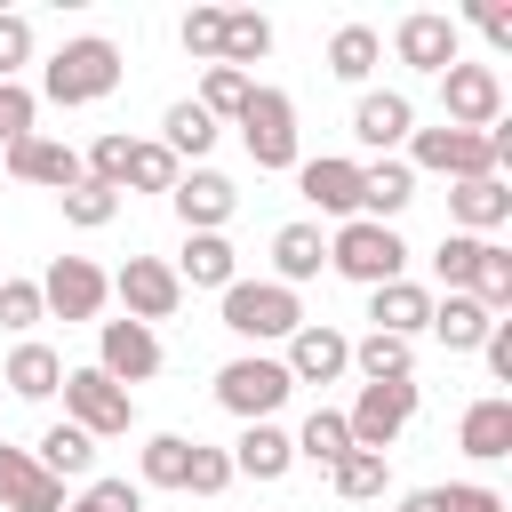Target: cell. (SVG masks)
Wrapping results in <instances>:
<instances>
[{
  "instance_id": "f907efd6",
  "label": "cell",
  "mask_w": 512,
  "mask_h": 512,
  "mask_svg": "<svg viewBox=\"0 0 512 512\" xmlns=\"http://www.w3.org/2000/svg\"><path fill=\"white\" fill-rule=\"evenodd\" d=\"M392 512H440V504H432V488H408V496H400Z\"/></svg>"
},
{
  "instance_id": "1f68e13d",
  "label": "cell",
  "mask_w": 512,
  "mask_h": 512,
  "mask_svg": "<svg viewBox=\"0 0 512 512\" xmlns=\"http://www.w3.org/2000/svg\"><path fill=\"white\" fill-rule=\"evenodd\" d=\"M288 440H296V456H312L320 472H328L336 456H352V432H344V408H312V416H304V424H296Z\"/></svg>"
},
{
  "instance_id": "ac0fdd59",
  "label": "cell",
  "mask_w": 512,
  "mask_h": 512,
  "mask_svg": "<svg viewBox=\"0 0 512 512\" xmlns=\"http://www.w3.org/2000/svg\"><path fill=\"white\" fill-rule=\"evenodd\" d=\"M296 192L320 208V216H360V160H296Z\"/></svg>"
},
{
  "instance_id": "8d00e7d4",
  "label": "cell",
  "mask_w": 512,
  "mask_h": 512,
  "mask_svg": "<svg viewBox=\"0 0 512 512\" xmlns=\"http://www.w3.org/2000/svg\"><path fill=\"white\" fill-rule=\"evenodd\" d=\"M184 464H192V440H184V432H152L144 456H136L144 488H184Z\"/></svg>"
},
{
  "instance_id": "6da1fadb",
  "label": "cell",
  "mask_w": 512,
  "mask_h": 512,
  "mask_svg": "<svg viewBox=\"0 0 512 512\" xmlns=\"http://www.w3.org/2000/svg\"><path fill=\"white\" fill-rule=\"evenodd\" d=\"M120 88V48L104 40V32H80V40H64L56 56H48V72H40V96L48 104H104Z\"/></svg>"
},
{
  "instance_id": "7dc6e473",
  "label": "cell",
  "mask_w": 512,
  "mask_h": 512,
  "mask_svg": "<svg viewBox=\"0 0 512 512\" xmlns=\"http://www.w3.org/2000/svg\"><path fill=\"white\" fill-rule=\"evenodd\" d=\"M432 504L440 512H504V496L480 488V480H448V488H432Z\"/></svg>"
},
{
  "instance_id": "5b68a950",
  "label": "cell",
  "mask_w": 512,
  "mask_h": 512,
  "mask_svg": "<svg viewBox=\"0 0 512 512\" xmlns=\"http://www.w3.org/2000/svg\"><path fill=\"white\" fill-rule=\"evenodd\" d=\"M288 392H296V384H288V368H280L272 352H240V360L216 368V400H224L240 424H272V408H280Z\"/></svg>"
},
{
  "instance_id": "4fadbf2b",
  "label": "cell",
  "mask_w": 512,
  "mask_h": 512,
  "mask_svg": "<svg viewBox=\"0 0 512 512\" xmlns=\"http://www.w3.org/2000/svg\"><path fill=\"white\" fill-rule=\"evenodd\" d=\"M112 296L128 304V320H176V304H184V280L160 264V256H128L120 272H112Z\"/></svg>"
},
{
  "instance_id": "7bdbcfd3",
  "label": "cell",
  "mask_w": 512,
  "mask_h": 512,
  "mask_svg": "<svg viewBox=\"0 0 512 512\" xmlns=\"http://www.w3.org/2000/svg\"><path fill=\"white\" fill-rule=\"evenodd\" d=\"M184 56H200V64L224 56V8H192L184 16Z\"/></svg>"
},
{
  "instance_id": "836d02e7",
  "label": "cell",
  "mask_w": 512,
  "mask_h": 512,
  "mask_svg": "<svg viewBox=\"0 0 512 512\" xmlns=\"http://www.w3.org/2000/svg\"><path fill=\"white\" fill-rule=\"evenodd\" d=\"M256 56H272V24H264L256 8H224V56H216V64L248 72Z\"/></svg>"
},
{
  "instance_id": "277c9868",
  "label": "cell",
  "mask_w": 512,
  "mask_h": 512,
  "mask_svg": "<svg viewBox=\"0 0 512 512\" xmlns=\"http://www.w3.org/2000/svg\"><path fill=\"white\" fill-rule=\"evenodd\" d=\"M64 424H80L88 440H120L136 424V392H120L104 368H64Z\"/></svg>"
},
{
  "instance_id": "4316f807",
  "label": "cell",
  "mask_w": 512,
  "mask_h": 512,
  "mask_svg": "<svg viewBox=\"0 0 512 512\" xmlns=\"http://www.w3.org/2000/svg\"><path fill=\"white\" fill-rule=\"evenodd\" d=\"M0 384L16 392V400H56V384H64V352H48V344H16L8 352V368H0Z\"/></svg>"
},
{
  "instance_id": "3957f363",
  "label": "cell",
  "mask_w": 512,
  "mask_h": 512,
  "mask_svg": "<svg viewBox=\"0 0 512 512\" xmlns=\"http://www.w3.org/2000/svg\"><path fill=\"white\" fill-rule=\"evenodd\" d=\"M224 328H232L240 344H288V336L304 328V304H296V288H280V280H232V288H224Z\"/></svg>"
},
{
  "instance_id": "44dd1931",
  "label": "cell",
  "mask_w": 512,
  "mask_h": 512,
  "mask_svg": "<svg viewBox=\"0 0 512 512\" xmlns=\"http://www.w3.org/2000/svg\"><path fill=\"white\" fill-rule=\"evenodd\" d=\"M168 272H176L184 288H216V296H224V288L240 280V256H232L224 232H184V256H176Z\"/></svg>"
},
{
  "instance_id": "f1b7e54d",
  "label": "cell",
  "mask_w": 512,
  "mask_h": 512,
  "mask_svg": "<svg viewBox=\"0 0 512 512\" xmlns=\"http://www.w3.org/2000/svg\"><path fill=\"white\" fill-rule=\"evenodd\" d=\"M424 328H432V336H440V344H448V352H480V344H488V328H496V320H488V312H480V304H472V296H440V304H432V320H424Z\"/></svg>"
},
{
  "instance_id": "d6a6232c",
  "label": "cell",
  "mask_w": 512,
  "mask_h": 512,
  "mask_svg": "<svg viewBox=\"0 0 512 512\" xmlns=\"http://www.w3.org/2000/svg\"><path fill=\"white\" fill-rule=\"evenodd\" d=\"M328 480H336V496H344V504H368V496H384V480H392V456H376V448H352V456H336V464H328Z\"/></svg>"
},
{
  "instance_id": "d4e9b609",
  "label": "cell",
  "mask_w": 512,
  "mask_h": 512,
  "mask_svg": "<svg viewBox=\"0 0 512 512\" xmlns=\"http://www.w3.org/2000/svg\"><path fill=\"white\" fill-rule=\"evenodd\" d=\"M224 456H232V472H240V480H280V472L296 464V440H288L280 424H248Z\"/></svg>"
},
{
  "instance_id": "30bf717a",
  "label": "cell",
  "mask_w": 512,
  "mask_h": 512,
  "mask_svg": "<svg viewBox=\"0 0 512 512\" xmlns=\"http://www.w3.org/2000/svg\"><path fill=\"white\" fill-rule=\"evenodd\" d=\"M440 128H496L504 120V80H496V64H448L440 72Z\"/></svg>"
},
{
  "instance_id": "484cf974",
  "label": "cell",
  "mask_w": 512,
  "mask_h": 512,
  "mask_svg": "<svg viewBox=\"0 0 512 512\" xmlns=\"http://www.w3.org/2000/svg\"><path fill=\"white\" fill-rule=\"evenodd\" d=\"M408 200H416V168H408V160H376V168H360V216H368V224H392Z\"/></svg>"
},
{
  "instance_id": "8fae6325",
  "label": "cell",
  "mask_w": 512,
  "mask_h": 512,
  "mask_svg": "<svg viewBox=\"0 0 512 512\" xmlns=\"http://www.w3.org/2000/svg\"><path fill=\"white\" fill-rule=\"evenodd\" d=\"M96 368L128 392V384H152L160 376V336L144 320H96Z\"/></svg>"
},
{
  "instance_id": "e0dca14e",
  "label": "cell",
  "mask_w": 512,
  "mask_h": 512,
  "mask_svg": "<svg viewBox=\"0 0 512 512\" xmlns=\"http://www.w3.org/2000/svg\"><path fill=\"white\" fill-rule=\"evenodd\" d=\"M0 512H64V480H48L32 448H8V440H0Z\"/></svg>"
},
{
  "instance_id": "bcb514c9",
  "label": "cell",
  "mask_w": 512,
  "mask_h": 512,
  "mask_svg": "<svg viewBox=\"0 0 512 512\" xmlns=\"http://www.w3.org/2000/svg\"><path fill=\"white\" fill-rule=\"evenodd\" d=\"M32 112H40V96H32L24 80H0V144L32 136Z\"/></svg>"
},
{
  "instance_id": "ffe728a7",
  "label": "cell",
  "mask_w": 512,
  "mask_h": 512,
  "mask_svg": "<svg viewBox=\"0 0 512 512\" xmlns=\"http://www.w3.org/2000/svg\"><path fill=\"white\" fill-rule=\"evenodd\" d=\"M408 128H416V104H408L400 88H368V96L352 104V136H360L368 152H392V144H408Z\"/></svg>"
},
{
  "instance_id": "4dcf8cb0",
  "label": "cell",
  "mask_w": 512,
  "mask_h": 512,
  "mask_svg": "<svg viewBox=\"0 0 512 512\" xmlns=\"http://www.w3.org/2000/svg\"><path fill=\"white\" fill-rule=\"evenodd\" d=\"M352 368H360V384H400V376H416V344L368 328V336L352 344Z\"/></svg>"
},
{
  "instance_id": "f546056e",
  "label": "cell",
  "mask_w": 512,
  "mask_h": 512,
  "mask_svg": "<svg viewBox=\"0 0 512 512\" xmlns=\"http://www.w3.org/2000/svg\"><path fill=\"white\" fill-rule=\"evenodd\" d=\"M376 64H384V32H376V24H344V32L328 40V72H336V80L360 88Z\"/></svg>"
},
{
  "instance_id": "ab89813d",
  "label": "cell",
  "mask_w": 512,
  "mask_h": 512,
  "mask_svg": "<svg viewBox=\"0 0 512 512\" xmlns=\"http://www.w3.org/2000/svg\"><path fill=\"white\" fill-rule=\"evenodd\" d=\"M56 200H64V224H80V232H96V224L120 216V192H112V184H88V176H80L72 192H56Z\"/></svg>"
},
{
  "instance_id": "52a82bcc",
  "label": "cell",
  "mask_w": 512,
  "mask_h": 512,
  "mask_svg": "<svg viewBox=\"0 0 512 512\" xmlns=\"http://www.w3.org/2000/svg\"><path fill=\"white\" fill-rule=\"evenodd\" d=\"M408 168L472 184V176H496V144H488V128L480 136L472 128H408Z\"/></svg>"
},
{
  "instance_id": "2e32d148",
  "label": "cell",
  "mask_w": 512,
  "mask_h": 512,
  "mask_svg": "<svg viewBox=\"0 0 512 512\" xmlns=\"http://www.w3.org/2000/svg\"><path fill=\"white\" fill-rule=\"evenodd\" d=\"M8 176H16V184L72 192V184H80V152H72L64 136H40V128H32V136H16V144H8Z\"/></svg>"
},
{
  "instance_id": "603a6c76",
  "label": "cell",
  "mask_w": 512,
  "mask_h": 512,
  "mask_svg": "<svg viewBox=\"0 0 512 512\" xmlns=\"http://www.w3.org/2000/svg\"><path fill=\"white\" fill-rule=\"evenodd\" d=\"M320 264H328V232H320V224H280V232H272V280H280V288L320 280Z\"/></svg>"
},
{
  "instance_id": "8992f818",
  "label": "cell",
  "mask_w": 512,
  "mask_h": 512,
  "mask_svg": "<svg viewBox=\"0 0 512 512\" xmlns=\"http://www.w3.org/2000/svg\"><path fill=\"white\" fill-rule=\"evenodd\" d=\"M232 128H240L256 168H296V104H288V88H248Z\"/></svg>"
},
{
  "instance_id": "f35d334b",
  "label": "cell",
  "mask_w": 512,
  "mask_h": 512,
  "mask_svg": "<svg viewBox=\"0 0 512 512\" xmlns=\"http://www.w3.org/2000/svg\"><path fill=\"white\" fill-rule=\"evenodd\" d=\"M176 176H184V160H176L168 144H136V152H128V184H136V192H176ZM128 184H120V192H128Z\"/></svg>"
},
{
  "instance_id": "f6af8a7d",
  "label": "cell",
  "mask_w": 512,
  "mask_h": 512,
  "mask_svg": "<svg viewBox=\"0 0 512 512\" xmlns=\"http://www.w3.org/2000/svg\"><path fill=\"white\" fill-rule=\"evenodd\" d=\"M24 64H32V16L0 8V80H16Z\"/></svg>"
},
{
  "instance_id": "74e56055",
  "label": "cell",
  "mask_w": 512,
  "mask_h": 512,
  "mask_svg": "<svg viewBox=\"0 0 512 512\" xmlns=\"http://www.w3.org/2000/svg\"><path fill=\"white\" fill-rule=\"evenodd\" d=\"M248 88H256V72H232V64H208V80H200V112L208 120H240V104H248Z\"/></svg>"
},
{
  "instance_id": "7a4b0ae2",
  "label": "cell",
  "mask_w": 512,
  "mask_h": 512,
  "mask_svg": "<svg viewBox=\"0 0 512 512\" xmlns=\"http://www.w3.org/2000/svg\"><path fill=\"white\" fill-rule=\"evenodd\" d=\"M328 272H344V280H360V288H384V280L408 272V240H400L392 224L352 216V224L328 232Z\"/></svg>"
},
{
  "instance_id": "e575fe53",
  "label": "cell",
  "mask_w": 512,
  "mask_h": 512,
  "mask_svg": "<svg viewBox=\"0 0 512 512\" xmlns=\"http://www.w3.org/2000/svg\"><path fill=\"white\" fill-rule=\"evenodd\" d=\"M160 128H168L160 144H168L176 160H208V144H216V120H208L192 96H184V104H168V120H160Z\"/></svg>"
},
{
  "instance_id": "83f0119b",
  "label": "cell",
  "mask_w": 512,
  "mask_h": 512,
  "mask_svg": "<svg viewBox=\"0 0 512 512\" xmlns=\"http://www.w3.org/2000/svg\"><path fill=\"white\" fill-rule=\"evenodd\" d=\"M32 464H40L48 480H88V464H96V440H88L80 424H48V432H40V448H32Z\"/></svg>"
},
{
  "instance_id": "681fc988",
  "label": "cell",
  "mask_w": 512,
  "mask_h": 512,
  "mask_svg": "<svg viewBox=\"0 0 512 512\" xmlns=\"http://www.w3.org/2000/svg\"><path fill=\"white\" fill-rule=\"evenodd\" d=\"M480 352H488V376H496V384H512V320H496Z\"/></svg>"
},
{
  "instance_id": "d6986e66",
  "label": "cell",
  "mask_w": 512,
  "mask_h": 512,
  "mask_svg": "<svg viewBox=\"0 0 512 512\" xmlns=\"http://www.w3.org/2000/svg\"><path fill=\"white\" fill-rule=\"evenodd\" d=\"M496 224H512V184H504V176H472V184H456V192H448V232L488 240Z\"/></svg>"
},
{
  "instance_id": "7c38bea8",
  "label": "cell",
  "mask_w": 512,
  "mask_h": 512,
  "mask_svg": "<svg viewBox=\"0 0 512 512\" xmlns=\"http://www.w3.org/2000/svg\"><path fill=\"white\" fill-rule=\"evenodd\" d=\"M104 296H112V272H96L88 256H56V264L40 272V304H48L56 320H96Z\"/></svg>"
},
{
  "instance_id": "9c48e42d",
  "label": "cell",
  "mask_w": 512,
  "mask_h": 512,
  "mask_svg": "<svg viewBox=\"0 0 512 512\" xmlns=\"http://www.w3.org/2000/svg\"><path fill=\"white\" fill-rule=\"evenodd\" d=\"M392 56L440 80L448 64H464V24H456V16H440V8H408V16L392 24Z\"/></svg>"
},
{
  "instance_id": "ba28073f",
  "label": "cell",
  "mask_w": 512,
  "mask_h": 512,
  "mask_svg": "<svg viewBox=\"0 0 512 512\" xmlns=\"http://www.w3.org/2000/svg\"><path fill=\"white\" fill-rule=\"evenodd\" d=\"M408 416H416V376H400V384H360V400L344 408V432H352V448L392 456V440L408 432Z\"/></svg>"
},
{
  "instance_id": "c3c4849f",
  "label": "cell",
  "mask_w": 512,
  "mask_h": 512,
  "mask_svg": "<svg viewBox=\"0 0 512 512\" xmlns=\"http://www.w3.org/2000/svg\"><path fill=\"white\" fill-rule=\"evenodd\" d=\"M472 24H480L496 48H512V8H504V0H472Z\"/></svg>"
},
{
  "instance_id": "b9f144b4",
  "label": "cell",
  "mask_w": 512,
  "mask_h": 512,
  "mask_svg": "<svg viewBox=\"0 0 512 512\" xmlns=\"http://www.w3.org/2000/svg\"><path fill=\"white\" fill-rule=\"evenodd\" d=\"M64 512H144V488L136 480H88Z\"/></svg>"
},
{
  "instance_id": "5bb4252c",
  "label": "cell",
  "mask_w": 512,
  "mask_h": 512,
  "mask_svg": "<svg viewBox=\"0 0 512 512\" xmlns=\"http://www.w3.org/2000/svg\"><path fill=\"white\" fill-rule=\"evenodd\" d=\"M288 384H336L344 368H352V336L344 328H328V320H304L296 336H288Z\"/></svg>"
},
{
  "instance_id": "d590c367",
  "label": "cell",
  "mask_w": 512,
  "mask_h": 512,
  "mask_svg": "<svg viewBox=\"0 0 512 512\" xmlns=\"http://www.w3.org/2000/svg\"><path fill=\"white\" fill-rule=\"evenodd\" d=\"M480 248H488V240H472V232H440V248H432V272H440V288H448V296H472Z\"/></svg>"
},
{
  "instance_id": "cb8c5ba5",
  "label": "cell",
  "mask_w": 512,
  "mask_h": 512,
  "mask_svg": "<svg viewBox=\"0 0 512 512\" xmlns=\"http://www.w3.org/2000/svg\"><path fill=\"white\" fill-rule=\"evenodd\" d=\"M368 320H376V336L416 344V328L432 320V296H424L416 280H384V288H368Z\"/></svg>"
},
{
  "instance_id": "60d3db41",
  "label": "cell",
  "mask_w": 512,
  "mask_h": 512,
  "mask_svg": "<svg viewBox=\"0 0 512 512\" xmlns=\"http://www.w3.org/2000/svg\"><path fill=\"white\" fill-rule=\"evenodd\" d=\"M232 488V456L224 448H208V440H192V464H184V496H224Z\"/></svg>"
},
{
  "instance_id": "9a60e30c",
  "label": "cell",
  "mask_w": 512,
  "mask_h": 512,
  "mask_svg": "<svg viewBox=\"0 0 512 512\" xmlns=\"http://www.w3.org/2000/svg\"><path fill=\"white\" fill-rule=\"evenodd\" d=\"M168 208H176L184 232H224V216L240 208V192H232V176H216V168H184L176 192H168Z\"/></svg>"
},
{
  "instance_id": "7402d4cb",
  "label": "cell",
  "mask_w": 512,
  "mask_h": 512,
  "mask_svg": "<svg viewBox=\"0 0 512 512\" xmlns=\"http://www.w3.org/2000/svg\"><path fill=\"white\" fill-rule=\"evenodd\" d=\"M456 448H464L472 464H496V456H512V400H504V392L472 400V408H464V424H456Z\"/></svg>"
},
{
  "instance_id": "ee69618b",
  "label": "cell",
  "mask_w": 512,
  "mask_h": 512,
  "mask_svg": "<svg viewBox=\"0 0 512 512\" xmlns=\"http://www.w3.org/2000/svg\"><path fill=\"white\" fill-rule=\"evenodd\" d=\"M40 312H48V304H40V280H0V328H16V336H24Z\"/></svg>"
}]
</instances>
